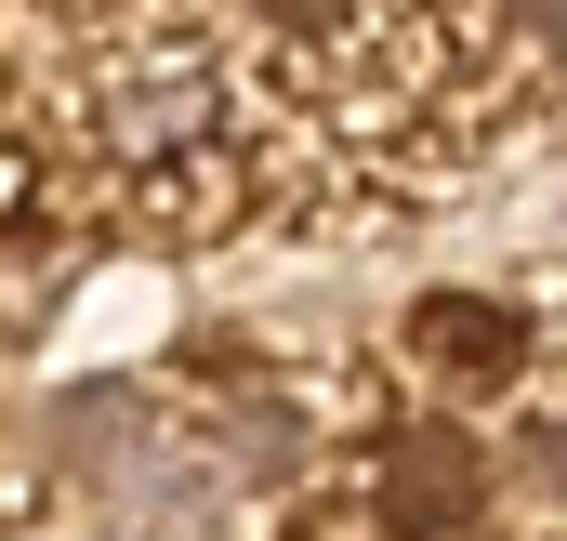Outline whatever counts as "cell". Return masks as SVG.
I'll return each mask as SVG.
<instances>
[{
    "label": "cell",
    "mask_w": 567,
    "mask_h": 541,
    "mask_svg": "<svg viewBox=\"0 0 567 541\" xmlns=\"http://www.w3.org/2000/svg\"><path fill=\"white\" fill-rule=\"evenodd\" d=\"M502 27H515V40H542V53H567V0H502Z\"/></svg>",
    "instance_id": "cell-1"
}]
</instances>
